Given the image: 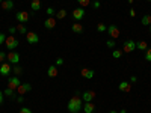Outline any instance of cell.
Segmentation results:
<instances>
[{
	"label": "cell",
	"mask_w": 151,
	"mask_h": 113,
	"mask_svg": "<svg viewBox=\"0 0 151 113\" xmlns=\"http://www.w3.org/2000/svg\"><path fill=\"white\" fill-rule=\"evenodd\" d=\"M67 109L70 113H79L80 110H83V99H82L80 92H76V95L68 101Z\"/></svg>",
	"instance_id": "6da1fadb"
},
{
	"label": "cell",
	"mask_w": 151,
	"mask_h": 113,
	"mask_svg": "<svg viewBox=\"0 0 151 113\" xmlns=\"http://www.w3.org/2000/svg\"><path fill=\"white\" fill-rule=\"evenodd\" d=\"M18 39L14 36V35H9V36H6V39H5V45H6V48L9 50V51H14V50L18 47Z\"/></svg>",
	"instance_id": "7a4b0ae2"
},
{
	"label": "cell",
	"mask_w": 151,
	"mask_h": 113,
	"mask_svg": "<svg viewBox=\"0 0 151 113\" xmlns=\"http://www.w3.org/2000/svg\"><path fill=\"white\" fill-rule=\"evenodd\" d=\"M6 60L9 62L11 65H18L20 54H18L17 51H9V53H6Z\"/></svg>",
	"instance_id": "3957f363"
},
{
	"label": "cell",
	"mask_w": 151,
	"mask_h": 113,
	"mask_svg": "<svg viewBox=\"0 0 151 113\" xmlns=\"http://www.w3.org/2000/svg\"><path fill=\"white\" fill-rule=\"evenodd\" d=\"M11 72H12V67H11L9 62H3V64H0V75L8 77Z\"/></svg>",
	"instance_id": "277c9868"
},
{
	"label": "cell",
	"mask_w": 151,
	"mask_h": 113,
	"mask_svg": "<svg viewBox=\"0 0 151 113\" xmlns=\"http://www.w3.org/2000/svg\"><path fill=\"white\" fill-rule=\"evenodd\" d=\"M15 18H17V21H20V23H27L29 21V18H30V14H27V11H18L17 14H15Z\"/></svg>",
	"instance_id": "5b68a950"
},
{
	"label": "cell",
	"mask_w": 151,
	"mask_h": 113,
	"mask_svg": "<svg viewBox=\"0 0 151 113\" xmlns=\"http://www.w3.org/2000/svg\"><path fill=\"white\" fill-rule=\"evenodd\" d=\"M122 45H124V47H122V53H132L133 50H136V42L132 41V39L125 41Z\"/></svg>",
	"instance_id": "8992f818"
},
{
	"label": "cell",
	"mask_w": 151,
	"mask_h": 113,
	"mask_svg": "<svg viewBox=\"0 0 151 113\" xmlns=\"http://www.w3.org/2000/svg\"><path fill=\"white\" fill-rule=\"evenodd\" d=\"M21 84V82H20V79L17 77V75H14V77H9L8 79V87L9 89H14V91H17V87Z\"/></svg>",
	"instance_id": "52a82bcc"
},
{
	"label": "cell",
	"mask_w": 151,
	"mask_h": 113,
	"mask_svg": "<svg viewBox=\"0 0 151 113\" xmlns=\"http://www.w3.org/2000/svg\"><path fill=\"white\" fill-rule=\"evenodd\" d=\"M26 39H27V42L29 44H38L40 42V36H38V33H35V32H27L26 33Z\"/></svg>",
	"instance_id": "ba28073f"
},
{
	"label": "cell",
	"mask_w": 151,
	"mask_h": 113,
	"mask_svg": "<svg viewBox=\"0 0 151 113\" xmlns=\"http://www.w3.org/2000/svg\"><path fill=\"white\" fill-rule=\"evenodd\" d=\"M107 33L110 35L112 39H116V38L119 36V29H118V26H115V24H110V26L107 27Z\"/></svg>",
	"instance_id": "9c48e42d"
},
{
	"label": "cell",
	"mask_w": 151,
	"mask_h": 113,
	"mask_svg": "<svg viewBox=\"0 0 151 113\" xmlns=\"http://www.w3.org/2000/svg\"><path fill=\"white\" fill-rule=\"evenodd\" d=\"M83 17H85V9H83V8H76V9H73V18H74L76 21H80Z\"/></svg>",
	"instance_id": "30bf717a"
},
{
	"label": "cell",
	"mask_w": 151,
	"mask_h": 113,
	"mask_svg": "<svg viewBox=\"0 0 151 113\" xmlns=\"http://www.w3.org/2000/svg\"><path fill=\"white\" fill-rule=\"evenodd\" d=\"M94 98H95V92H94V91H85V92L82 94L83 103H91Z\"/></svg>",
	"instance_id": "8fae6325"
},
{
	"label": "cell",
	"mask_w": 151,
	"mask_h": 113,
	"mask_svg": "<svg viewBox=\"0 0 151 113\" xmlns=\"http://www.w3.org/2000/svg\"><path fill=\"white\" fill-rule=\"evenodd\" d=\"M30 89H32V86H30L29 83H21V84L17 87V94H18V95H24V94H27Z\"/></svg>",
	"instance_id": "7c38bea8"
},
{
	"label": "cell",
	"mask_w": 151,
	"mask_h": 113,
	"mask_svg": "<svg viewBox=\"0 0 151 113\" xmlns=\"http://www.w3.org/2000/svg\"><path fill=\"white\" fill-rule=\"evenodd\" d=\"M80 75H82L83 79L89 80V79L94 77V69H91V68H82V69H80Z\"/></svg>",
	"instance_id": "4fadbf2b"
},
{
	"label": "cell",
	"mask_w": 151,
	"mask_h": 113,
	"mask_svg": "<svg viewBox=\"0 0 151 113\" xmlns=\"http://www.w3.org/2000/svg\"><path fill=\"white\" fill-rule=\"evenodd\" d=\"M56 18H53V17H48L45 21H44V27L45 29H55L56 27Z\"/></svg>",
	"instance_id": "5bb4252c"
},
{
	"label": "cell",
	"mask_w": 151,
	"mask_h": 113,
	"mask_svg": "<svg viewBox=\"0 0 151 113\" xmlns=\"http://www.w3.org/2000/svg\"><path fill=\"white\" fill-rule=\"evenodd\" d=\"M118 89L121 92H130L132 91V84H130V82H121L119 86H118Z\"/></svg>",
	"instance_id": "9a60e30c"
},
{
	"label": "cell",
	"mask_w": 151,
	"mask_h": 113,
	"mask_svg": "<svg viewBox=\"0 0 151 113\" xmlns=\"http://www.w3.org/2000/svg\"><path fill=\"white\" fill-rule=\"evenodd\" d=\"M0 5H2L3 11H11V9H14V0H3Z\"/></svg>",
	"instance_id": "2e32d148"
},
{
	"label": "cell",
	"mask_w": 151,
	"mask_h": 113,
	"mask_svg": "<svg viewBox=\"0 0 151 113\" xmlns=\"http://www.w3.org/2000/svg\"><path fill=\"white\" fill-rule=\"evenodd\" d=\"M58 74H59V69H58V68H56L55 65L48 67V69H47V75H48V77L55 79V77H58Z\"/></svg>",
	"instance_id": "e0dca14e"
},
{
	"label": "cell",
	"mask_w": 151,
	"mask_h": 113,
	"mask_svg": "<svg viewBox=\"0 0 151 113\" xmlns=\"http://www.w3.org/2000/svg\"><path fill=\"white\" fill-rule=\"evenodd\" d=\"M94 110H95V106H94L92 101L91 103H83V112L85 113H94Z\"/></svg>",
	"instance_id": "ac0fdd59"
},
{
	"label": "cell",
	"mask_w": 151,
	"mask_h": 113,
	"mask_svg": "<svg viewBox=\"0 0 151 113\" xmlns=\"http://www.w3.org/2000/svg\"><path fill=\"white\" fill-rule=\"evenodd\" d=\"M30 9L32 11H40L41 9V0H32V2H30Z\"/></svg>",
	"instance_id": "d6986e66"
},
{
	"label": "cell",
	"mask_w": 151,
	"mask_h": 113,
	"mask_svg": "<svg viewBox=\"0 0 151 113\" xmlns=\"http://www.w3.org/2000/svg\"><path fill=\"white\" fill-rule=\"evenodd\" d=\"M71 29H73L74 33H83V26H82L80 23H74L73 26H71Z\"/></svg>",
	"instance_id": "ffe728a7"
},
{
	"label": "cell",
	"mask_w": 151,
	"mask_h": 113,
	"mask_svg": "<svg viewBox=\"0 0 151 113\" xmlns=\"http://www.w3.org/2000/svg\"><path fill=\"white\" fill-rule=\"evenodd\" d=\"M3 94H5L6 97H9L11 99H15V95H17L15 91H14V89H9V87H6V89L3 91Z\"/></svg>",
	"instance_id": "44dd1931"
},
{
	"label": "cell",
	"mask_w": 151,
	"mask_h": 113,
	"mask_svg": "<svg viewBox=\"0 0 151 113\" xmlns=\"http://www.w3.org/2000/svg\"><path fill=\"white\" fill-rule=\"evenodd\" d=\"M136 48L142 50V51H147V50H148V44L145 41H139V42H136Z\"/></svg>",
	"instance_id": "7402d4cb"
},
{
	"label": "cell",
	"mask_w": 151,
	"mask_h": 113,
	"mask_svg": "<svg viewBox=\"0 0 151 113\" xmlns=\"http://www.w3.org/2000/svg\"><path fill=\"white\" fill-rule=\"evenodd\" d=\"M15 27H17V32L21 33V35H26V33H27V29H26V26H24L23 23H18Z\"/></svg>",
	"instance_id": "603a6c76"
},
{
	"label": "cell",
	"mask_w": 151,
	"mask_h": 113,
	"mask_svg": "<svg viewBox=\"0 0 151 113\" xmlns=\"http://www.w3.org/2000/svg\"><path fill=\"white\" fill-rule=\"evenodd\" d=\"M141 23H142V26H151V15H144Z\"/></svg>",
	"instance_id": "cb8c5ba5"
},
{
	"label": "cell",
	"mask_w": 151,
	"mask_h": 113,
	"mask_svg": "<svg viewBox=\"0 0 151 113\" xmlns=\"http://www.w3.org/2000/svg\"><path fill=\"white\" fill-rule=\"evenodd\" d=\"M67 17V11L65 9H59L56 12V20H62V18H65Z\"/></svg>",
	"instance_id": "d4e9b609"
},
{
	"label": "cell",
	"mask_w": 151,
	"mask_h": 113,
	"mask_svg": "<svg viewBox=\"0 0 151 113\" xmlns=\"http://www.w3.org/2000/svg\"><path fill=\"white\" fill-rule=\"evenodd\" d=\"M122 54H124V53H122V50H116V48H113V51H112V57H113V59H119Z\"/></svg>",
	"instance_id": "484cf974"
},
{
	"label": "cell",
	"mask_w": 151,
	"mask_h": 113,
	"mask_svg": "<svg viewBox=\"0 0 151 113\" xmlns=\"http://www.w3.org/2000/svg\"><path fill=\"white\" fill-rule=\"evenodd\" d=\"M97 30L100 32V33H103V32H107V26L104 23H98L97 24Z\"/></svg>",
	"instance_id": "4316f807"
},
{
	"label": "cell",
	"mask_w": 151,
	"mask_h": 113,
	"mask_svg": "<svg viewBox=\"0 0 151 113\" xmlns=\"http://www.w3.org/2000/svg\"><path fill=\"white\" fill-rule=\"evenodd\" d=\"M12 72H14V74L17 75V77H18V75L23 72V68H21L20 65H14V68H12Z\"/></svg>",
	"instance_id": "83f0119b"
},
{
	"label": "cell",
	"mask_w": 151,
	"mask_h": 113,
	"mask_svg": "<svg viewBox=\"0 0 151 113\" xmlns=\"http://www.w3.org/2000/svg\"><path fill=\"white\" fill-rule=\"evenodd\" d=\"M77 3L80 5V8H86L91 5V0H77Z\"/></svg>",
	"instance_id": "f1b7e54d"
},
{
	"label": "cell",
	"mask_w": 151,
	"mask_h": 113,
	"mask_svg": "<svg viewBox=\"0 0 151 113\" xmlns=\"http://www.w3.org/2000/svg\"><path fill=\"white\" fill-rule=\"evenodd\" d=\"M56 12H58V11H56L55 8H52V6L47 8V15H48V17H53V15H56Z\"/></svg>",
	"instance_id": "f546056e"
},
{
	"label": "cell",
	"mask_w": 151,
	"mask_h": 113,
	"mask_svg": "<svg viewBox=\"0 0 151 113\" xmlns=\"http://www.w3.org/2000/svg\"><path fill=\"white\" fill-rule=\"evenodd\" d=\"M106 45H107L109 48H115V47H116V42H115V39H109V41L106 42Z\"/></svg>",
	"instance_id": "4dcf8cb0"
},
{
	"label": "cell",
	"mask_w": 151,
	"mask_h": 113,
	"mask_svg": "<svg viewBox=\"0 0 151 113\" xmlns=\"http://www.w3.org/2000/svg\"><path fill=\"white\" fill-rule=\"evenodd\" d=\"M145 60L147 62H151V48H148L145 51Z\"/></svg>",
	"instance_id": "1f68e13d"
},
{
	"label": "cell",
	"mask_w": 151,
	"mask_h": 113,
	"mask_svg": "<svg viewBox=\"0 0 151 113\" xmlns=\"http://www.w3.org/2000/svg\"><path fill=\"white\" fill-rule=\"evenodd\" d=\"M5 60H6V53L5 51H0V64H3Z\"/></svg>",
	"instance_id": "d6a6232c"
},
{
	"label": "cell",
	"mask_w": 151,
	"mask_h": 113,
	"mask_svg": "<svg viewBox=\"0 0 151 113\" xmlns=\"http://www.w3.org/2000/svg\"><path fill=\"white\" fill-rule=\"evenodd\" d=\"M18 113H32V110H30L29 107H21Z\"/></svg>",
	"instance_id": "836d02e7"
},
{
	"label": "cell",
	"mask_w": 151,
	"mask_h": 113,
	"mask_svg": "<svg viewBox=\"0 0 151 113\" xmlns=\"http://www.w3.org/2000/svg\"><path fill=\"white\" fill-rule=\"evenodd\" d=\"M5 39H6V35H5V33H2V32H0V45H2V44L5 42Z\"/></svg>",
	"instance_id": "e575fe53"
},
{
	"label": "cell",
	"mask_w": 151,
	"mask_h": 113,
	"mask_svg": "<svg viewBox=\"0 0 151 113\" xmlns=\"http://www.w3.org/2000/svg\"><path fill=\"white\" fill-rule=\"evenodd\" d=\"M129 15H130V17H136V11H134V9H130V11H129Z\"/></svg>",
	"instance_id": "d590c367"
},
{
	"label": "cell",
	"mask_w": 151,
	"mask_h": 113,
	"mask_svg": "<svg viewBox=\"0 0 151 113\" xmlns=\"http://www.w3.org/2000/svg\"><path fill=\"white\" fill-rule=\"evenodd\" d=\"M62 64H64V59H56V65H62Z\"/></svg>",
	"instance_id": "8d00e7d4"
},
{
	"label": "cell",
	"mask_w": 151,
	"mask_h": 113,
	"mask_svg": "<svg viewBox=\"0 0 151 113\" xmlns=\"http://www.w3.org/2000/svg\"><path fill=\"white\" fill-rule=\"evenodd\" d=\"M3 97H5V94H3V91H0V104L3 103Z\"/></svg>",
	"instance_id": "74e56055"
},
{
	"label": "cell",
	"mask_w": 151,
	"mask_h": 113,
	"mask_svg": "<svg viewBox=\"0 0 151 113\" xmlns=\"http://www.w3.org/2000/svg\"><path fill=\"white\" fill-rule=\"evenodd\" d=\"M15 32H17V27H14V26L9 27V33H15Z\"/></svg>",
	"instance_id": "f35d334b"
},
{
	"label": "cell",
	"mask_w": 151,
	"mask_h": 113,
	"mask_svg": "<svg viewBox=\"0 0 151 113\" xmlns=\"http://www.w3.org/2000/svg\"><path fill=\"white\" fill-rule=\"evenodd\" d=\"M23 101H24V98H23V95H20V97L17 98V103H20V104H21Z\"/></svg>",
	"instance_id": "ab89813d"
},
{
	"label": "cell",
	"mask_w": 151,
	"mask_h": 113,
	"mask_svg": "<svg viewBox=\"0 0 151 113\" xmlns=\"http://www.w3.org/2000/svg\"><path fill=\"white\" fill-rule=\"evenodd\" d=\"M130 82H133V83H136V82H137V79H136V75H132V77H130Z\"/></svg>",
	"instance_id": "60d3db41"
},
{
	"label": "cell",
	"mask_w": 151,
	"mask_h": 113,
	"mask_svg": "<svg viewBox=\"0 0 151 113\" xmlns=\"http://www.w3.org/2000/svg\"><path fill=\"white\" fill-rule=\"evenodd\" d=\"M92 6H94V8H100V2H94Z\"/></svg>",
	"instance_id": "b9f144b4"
},
{
	"label": "cell",
	"mask_w": 151,
	"mask_h": 113,
	"mask_svg": "<svg viewBox=\"0 0 151 113\" xmlns=\"http://www.w3.org/2000/svg\"><path fill=\"white\" fill-rule=\"evenodd\" d=\"M119 113H127V110H125V109H122V110H119Z\"/></svg>",
	"instance_id": "7bdbcfd3"
},
{
	"label": "cell",
	"mask_w": 151,
	"mask_h": 113,
	"mask_svg": "<svg viewBox=\"0 0 151 113\" xmlns=\"http://www.w3.org/2000/svg\"><path fill=\"white\" fill-rule=\"evenodd\" d=\"M109 113H119V112H116V110H110Z\"/></svg>",
	"instance_id": "ee69618b"
},
{
	"label": "cell",
	"mask_w": 151,
	"mask_h": 113,
	"mask_svg": "<svg viewBox=\"0 0 151 113\" xmlns=\"http://www.w3.org/2000/svg\"><path fill=\"white\" fill-rule=\"evenodd\" d=\"M26 2H32V0H26Z\"/></svg>",
	"instance_id": "f6af8a7d"
},
{
	"label": "cell",
	"mask_w": 151,
	"mask_h": 113,
	"mask_svg": "<svg viewBox=\"0 0 151 113\" xmlns=\"http://www.w3.org/2000/svg\"><path fill=\"white\" fill-rule=\"evenodd\" d=\"M145 2H151V0H145Z\"/></svg>",
	"instance_id": "bcb514c9"
},
{
	"label": "cell",
	"mask_w": 151,
	"mask_h": 113,
	"mask_svg": "<svg viewBox=\"0 0 151 113\" xmlns=\"http://www.w3.org/2000/svg\"><path fill=\"white\" fill-rule=\"evenodd\" d=\"M150 32H151V26H150Z\"/></svg>",
	"instance_id": "7dc6e473"
},
{
	"label": "cell",
	"mask_w": 151,
	"mask_h": 113,
	"mask_svg": "<svg viewBox=\"0 0 151 113\" xmlns=\"http://www.w3.org/2000/svg\"><path fill=\"white\" fill-rule=\"evenodd\" d=\"M2 2H3V0H0V3H2Z\"/></svg>",
	"instance_id": "c3c4849f"
}]
</instances>
